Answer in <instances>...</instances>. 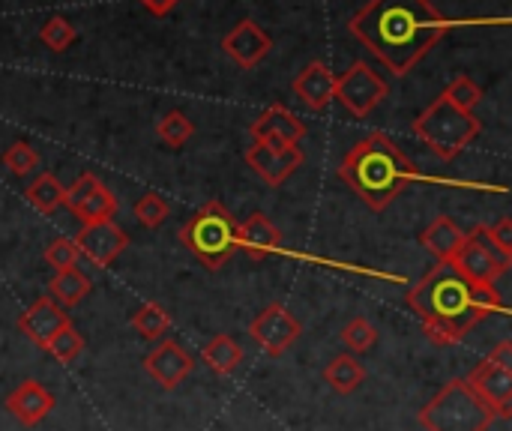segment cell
<instances>
[{"instance_id": "obj_1", "label": "cell", "mask_w": 512, "mask_h": 431, "mask_svg": "<svg viewBox=\"0 0 512 431\" xmlns=\"http://www.w3.org/2000/svg\"><path fill=\"white\" fill-rule=\"evenodd\" d=\"M348 27L393 75H408L453 24L429 0H369Z\"/></svg>"}, {"instance_id": "obj_2", "label": "cell", "mask_w": 512, "mask_h": 431, "mask_svg": "<svg viewBox=\"0 0 512 431\" xmlns=\"http://www.w3.org/2000/svg\"><path fill=\"white\" fill-rule=\"evenodd\" d=\"M408 306L423 321L426 336L441 348L459 345L486 318L474 300V285H468L453 264H438L426 273L423 282L408 291Z\"/></svg>"}, {"instance_id": "obj_3", "label": "cell", "mask_w": 512, "mask_h": 431, "mask_svg": "<svg viewBox=\"0 0 512 431\" xmlns=\"http://www.w3.org/2000/svg\"><path fill=\"white\" fill-rule=\"evenodd\" d=\"M339 177L360 195L363 204L381 213L417 180V165L387 132H372L342 159Z\"/></svg>"}, {"instance_id": "obj_4", "label": "cell", "mask_w": 512, "mask_h": 431, "mask_svg": "<svg viewBox=\"0 0 512 431\" xmlns=\"http://www.w3.org/2000/svg\"><path fill=\"white\" fill-rule=\"evenodd\" d=\"M237 225L240 222L231 216L225 204L210 201L180 228V243L207 270H222L237 252Z\"/></svg>"}, {"instance_id": "obj_5", "label": "cell", "mask_w": 512, "mask_h": 431, "mask_svg": "<svg viewBox=\"0 0 512 431\" xmlns=\"http://www.w3.org/2000/svg\"><path fill=\"white\" fill-rule=\"evenodd\" d=\"M480 129H483V123L477 120L474 111H462L444 96H438L414 120V135L444 162L456 159L480 135Z\"/></svg>"}, {"instance_id": "obj_6", "label": "cell", "mask_w": 512, "mask_h": 431, "mask_svg": "<svg viewBox=\"0 0 512 431\" xmlns=\"http://www.w3.org/2000/svg\"><path fill=\"white\" fill-rule=\"evenodd\" d=\"M498 417L477 399L465 378L450 381L441 393L420 411L426 431H489Z\"/></svg>"}, {"instance_id": "obj_7", "label": "cell", "mask_w": 512, "mask_h": 431, "mask_svg": "<svg viewBox=\"0 0 512 431\" xmlns=\"http://www.w3.org/2000/svg\"><path fill=\"white\" fill-rule=\"evenodd\" d=\"M450 264L468 285L486 288V285H495L498 276H504L510 270L512 258L492 243L486 225H477L471 234H465V243L450 258Z\"/></svg>"}, {"instance_id": "obj_8", "label": "cell", "mask_w": 512, "mask_h": 431, "mask_svg": "<svg viewBox=\"0 0 512 431\" xmlns=\"http://www.w3.org/2000/svg\"><path fill=\"white\" fill-rule=\"evenodd\" d=\"M387 93H390L387 81L366 60H357L342 75H336L333 99L342 102L354 117H369L387 99Z\"/></svg>"}, {"instance_id": "obj_9", "label": "cell", "mask_w": 512, "mask_h": 431, "mask_svg": "<svg viewBox=\"0 0 512 431\" xmlns=\"http://www.w3.org/2000/svg\"><path fill=\"white\" fill-rule=\"evenodd\" d=\"M63 204L84 222H114L117 216V195L96 177V174H81L63 195Z\"/></svg>"}, {"instance_id": "obj_10", "label": "cell", "mask_w": 512, "mask_h": 431, "mask_svg": "<svg viewBox=\"0 0 512 431\" xmlns=\"http://www.w3.org/2000/svg\"><path fill=\"white\" fill-rule=\"evenodd\" d=\"M249 168L258 171V177L270 186H282L297 168H303L306 156L300 144H273V141H252L246 150Z\"/></svg>"}, {"instance_id": "obj_11", "label": "cell", "mask_w": 512, "mask_h": 431, "mask_svg": "<svg viewBox=\"0 0 512 431\" xmlns=\"http://www.w3.org/2000/svg\"><path fill=\"white\" fill-rule=\"evenodd\" d=\"M468 387L477 393V399L501 420L512 417V369L498 366L495 360H480L474 372L465 378Z\"/></svg>"}, {"instance_id": "obj_12", "label": "cell", "mask_w": 512, "mask_h": 431, "mask_svg": "<svg viewBox=\"0 0 512 431\" xmlns=\"http://www.w3.org/2000/svg\"><path fill=\"white\" fill-rule=\"evenodd\" d=\"M303 327L300 321L279 303L267 306L252 324H249V336L270 354V357H282L297 339H300Z\"/></svg>"}, {"instance_id": "obj_13", "label": "cell", "mask_w": 512, "mask_h": 431, "mask_svg": "<svg viewBox=\"0 0 512 431\" xmlns=\"http://www.w3.org/2000/svg\"><path fill=\"white\" fill-rule=\"evenodd\" d=\"M78 255H84L93 267L105 270L108 264H114L120 258V252L129 246V237L120 225L114 222H93L84 225L75 237Z\"/></svg>"}, {"instance_id": "obj_14", "label": "cell", "mask_w": 512, "mask_h": 431, "mask_svg": "<svg viewBox=\"0 0 512 431\" xmlns=\"http://www.w3.org/2000/svg\"><path fill=\"white\" fill-rule=\"evenodd\" d=\"M72 321H69V312L60 306V303H54L51 297H39L27 312H21V318H18V330H21V336L27 339V342H33L36 348H48V342L63 330V327H69Z\"/></svg>"}, {"instance_id": "obj_15", "label": "cell", "mask_w": 512, "mask_h": 431, "mask_svg": "<svg viewBox=\"0 0 512 431\" xmlns=\"http://www.w3.org/2000/svg\"><path fill=\"white\" fill-rule=\"evenodd\" d=\"M192 369H195L192 354L183 351V348H180L177 342H171V339L159 342V345L144 357V372H147L159 387H165V390L180 387V384L192 375Z\"/></svg>"}, {"instance_id": "obj_16", "label": "cell", "mask_w": 512, "mask_h": 431, "mask_svg": "<svg viewBox=\"0 0 512 431\" xmlns=\"http://www.w3.org/2000/svg\"><path fill=\"white\" fill-rule=\"evenodd\" d=\"M222 48H225V54L237 63V66H243V69H255L267 54H270V36L255 24V21H240L225 39H222Z\"/></svg>"}, {"instance_id": "obj_17", "label": "cell", "mask_w": 512, "mask_h": 431, "mask_svg": "<svg viewBox=\"0 0 512 431\" xmlns=\"http://www.w3.org/2000/svg\"><path fill=\"white\" fill-rule=\"evenodd\" d=\"M282 246H285L282 231L264 213H252L246 222L237 225V252L243 249L252 261H264L282 252Z\"/></svg>"}, {"instance_id": "obj_18", "label": "cell", "mask_w": 512, "mask_h": 431, "mask_svg": "<svg viewBox=\"0 0 512 431\" xmlns=\"http://www.w3.org/2000/svg\"><path fill=\"white\" fill-rule=\"evenodd\" d=\"M6 411L21 423V426H39L51 408H54V396L39 384V381H21L9 396H6Z\"/></svg>"}, {"instance_id": "obj_19", "label": "cell", "mask_w": 512, "mask_h": 431, "mask_svg": "<svg viewBox=\"0 0 512 431\" xmlns=\"http://www.w3.org/2000/svg\"><path fill=\"white\" fill-rule=\"evenodd\" d=\"M252 141H273V144H300L306 138V123L288 111L285 105L267 108L255 123H252Z\"/></svg>"}, {"instance_id": "obj_20", "label": "cell", "mask_w": 512, "mask_h": 431, "mask_svg": "<svg viewBox=\"0 0 512 431\" xmlns=\"http://www.w3.org/2000/svg\"><path fill=\"white\" fill-rule=\"evenodd\" d=\"M291 87H294V93L312 108V111H324L330 102H333V93H336V75L330 72V66L327 63H321V60H312V63H306L300 72H297V78L291 81Z\"/></svg>"}, {"instance_id": "obj_21", "label": "cell", "mask_w": 512, "mask_h": 431, "mask_svg": "<svg viewBox=\"0 0 512 431\" xmlns=\"http://www.w3.org/2000/svg\"><path fill=\"white\" fill-rule=\"evenodd\" d=\"M420 243L441 261V264H450V258L459 252V246L465 243V231L450 219V216H438L423 234H420Z\"/></svg>"}, {"instance_id": "obj_22", "label": "cell", "mask_w": 512, "mask_h": 431, "mask_svg": "<svg viewBox=\"0 0 512 431\" xmlns=\"http://www.w3.org/2000/svg\"><path fill=\"white\" fill-rule=\"evenodd\" d=\"M324 381L339 393V396H351L363 381H366V369L357 357L351 354H339L327 363L324 369Z\"/></svg>"}, {"instance_id": "obj_23", "label": "cell", "mask_w": 512, "mask_h": 431, "mask_svg": "<svg viewBox=\"0 0 512 431\" xmlns=\"http://www.w3.org/2000/svg\"><path fill=\"white\" fill-rule=\"evenodd\" d=\"M48 291H51V300L54 303H60V306H78L93 291V279L87 273H81L78 267L60 270V273H54Z\"/></svg>"}, {"instance_id": "obj_24", "label": "cell", "mask_w": 512, "mask_h": 431, "mask_svg": "<svg viewBox=\"0 0 512 431\" xmlns=\"http://www.w3.org/2000/svg\"><path fill=\"white\" fill-rule=\"evenodd\" d=\"M204 363L216 372V375H231L240 363H243V348L231 339V336H216L204 345L201 351Z\"/></svg>"}, {"instance_id": "obj_25", "label": "cell", "mask_w": 512, "mask_h": 431, "mask_svg": "<svg viewBox=\"0 0 512 431\" xmlns=\"http://www.w3.org/2000/svg\"><path fill=\"white\" fill-rule=\"evenodd\" d=\"M63 195H66V186L54 177V174H39L27 189H24V198L39 210V213H54L57 207H63Z\"/></svg>"}, {"instance_id": "obj_26", "label": "cell", "mask_w": 512, "mask_h": 431, "mask_svg": "<svg viewBox=\"0 0 512 431\" xmlns=\"http://www.w3.org/2000/svg\"><path fill=\"white\" fill-rule=\"evenodd\" d=\"M132 327L141 333V339L153 342V339H162L171 330V318H168V312L159 303H144V306L135 309Z\"/></svg>"}, {"instance_id": "obj_27", "label": "cell", "mask_w": 512, "mask_h": 431, "mask_svg": "<svg viewBox=\"0 0 512 431\" xmlns=\"http://www.w3.org/2000/svg\"><path fill=\"white\" fill-rule=\"evenodd\" d=\"M156 135H159L168 147H183V144L195 135V126H192V120L186 117V111H168V114L159 120Z\"/></svg>"}, {"instance_id": "obj_28", "label": "cell", "mask_w": 512, "mask_h": 431, "mask_svg": "<svg viewBox=\"0 0 512 431\" xmlns=\"http://www.w3.org/2000/svg\"><path fill=\"white\" fill-rule=\"evenodd\" d=\"M339 339H342V345H345L348 351L366 354V351H372L375 342H378V327L369 324L366 318H351V321L345 324V330H342Z\"/></svg>"}, {"instance_id": "obj_29", "label": "cell", "mask_w": 512, "mask_h": 431, "mask_svg": "<svg viewBox=\"0 0 512 431\" xmlns=\"http://www.w3.org/2000/svg\"><path fill=\"white\" fill-rule=\"evenodd\" d=\"M444 99H450L456 108H462V111H474L477 105H480V99H483V90H480V84L474 81V78H468V75H459V78H453L450 84H447V90L441 93Z\"/></svg>"}, {"instance_id": "obj_30", "label": "cell", "mask_w": 512, "mask_h": 431, "mask_svg": "<svg viewBox=\"0 0 512 431\" xmlns=\"http://www.w3.org/2000/svg\"><path fill=\"white\" fill-rule=\"evenodd\" d=\"M57 363H75L78 357H81V351H84V339H81V333L69 324V327H63L51 342H48V348H45Z\"/></svg>"}, {"instance_id": "obj_31", "label": "cell", "mask_w": 512, "mask_h": 431, "mask_svg": "<svg viewBox=\"0 0 512 431\" xmlns=\"http://www.w3.org/2000/svg\"><path fill=\"white\" fill-rule=\"evenodd\" d=\"M39 39L51 48V51H66L72 42H75V27H72V21L69 18H63V15H54V18H48L45 24H42V30H39Z\"/></svg>"}, {"instance_id": "obj_32", "label": "cell", "mask_w": 512, "mask_h": 431, "mask_svg": "<svg viewBox=\"0 0 512 431\" xmlns=\"http://www.w3.org/2000/svg\"><path fill=\"white\" fill-rule=\"evenodd\" d=\"M135 216L144 228H159L168 216H171V207L162 195L156 192H147L135 201Z\"/></svg>"}, {"instance_id": "obj_33", "label": "cell", "mask_w": 512, "mask_h": 431, "mask_svg": "<svg viewBox=\"0 0 512 431\" xmlns=\"http://www.w3.org/2000/svg\"><path fill=\"white\" fill-rule=\"evenodd\" d=\"M78 258H81V255H78V246H75V240L57 237V240H51V243L45 246V264H48L54 273L78 267Z\"/></svg>"}, {"instance_id": "obj_34", "label": "cell", "mask_w": 512, "mask_h": 431, "mask_svg": "<svg viewBox=\"0 0 512 431\" xmlns=\"http://www.w3.org/2000/svg\"><path fill=\"white\" fill-rule=\"evenodd\" d=\"M3 165H6L15 177H24V174H30V171L39 168V153H36L30 144L18 141V144H12V147L3 153Z\"/></svg>"}, {"instance_id": "obj_35", "label": "cell", "mask_w": 512, "mask_h": 431, "mask_svg": "<svg viewBox=\"0 0 512 431\" xmlns=\"http://www.w3.org/2000/svg\"><path fill=\"white\" fill-rule=\"evenodd\" d=\"M489 228V237H492V243L504 252V255H510L512 258V219H501V222H495V225H486Z\"/></svg>"}, {"instance_id": "obj_36", "label": "cell", "mask_w": 512, "mask_h": 431, "mask_svg": "<svg viewBox=\"0 0 512 431\" xmlns=\"http://www.w3.org/2000/svg\"><path fill=\"white\" fill-rule=\"evenodd\" d=\"M177 3H180V0H141V6H144L150 15H156V18H165Z\"/></svg>"}, {"instance_id": "obj_37", "label": "cell", "mask_w": 512, "mask_h": 431, "mask_svg": "<svg viewBox=\"0 0 512 431\" xmlns=\"http://www.w3.org/2000/svg\"><path fill=\"white\" fill-rule=\"evenodd\" d=\"M489 360H495L498 366H507V369H512V342L510 339H504L492 354H489Z\"/></svg>"}]
</instances>
